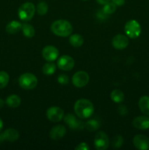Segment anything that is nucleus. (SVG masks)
Here are the masks:
<instances>
[{"instance_id": "nucleus-16", "label": "nucleus", "mask_w": 149, "mask_h": 150, "mask_svg": "<svg viewBox=\"0 0 149 150\" xmlns=\"http://www.w3.org/2000/svg\"><path fill=\"white\" fill-rule=\"evenodd\" d=\"M4 141H7L10 142H15L19 138V133L17 130L14 128L7 129L2 133Z\"/></svg>"}, {"instance_id": "nucleus-10", "label": "nucleus", "mask_w": 149, "mask_h": 150, "mask_svg": "<svg viewBox=\"0 0 149 150\" xmlns=\"http://www.w3.org/2000/svg\"><path fill=\"white\" fill-rule=\"evenodd\" d=\"M42 57L47 62H53L57 59L59 53L58 50L56 47L52 45H47L42 49Z\"/></svg>"}, {"instance_id": "nucleus-15", "label": "nucleus", "mask_w": 149, "mask_h": 150, "mask_svg": "<svg viewBox=\"0 0 149 150\" xmlns=\"http://www.w3.org/2000/svg\"><path fill=\"white\" fill-rule=\"evenodd\" d=\"M67 133L65 127L63 125H58L54 126L51 130L49 133L50 138L53 140H59L61 138L64 137Z\"/></svg>"}, {"instance_id": "nucleus-34", "label": "nucleus", "mask_w": 149, "mask_h": 150, "mask_svg": "<svg viewBox=\"0 0 149 150\" xmlns=\"http://www.w3.org/2000/svg\"><path fill=\"white\" fill-rule=\"evenodd\" d=\"M4 105V101L1 98H0V108H2Z\"/></svg>"}, {"instance_id": "nucleus-35", "label": "nucleus", "mask_w": 149, "mask_h": 150, "mask_svg": "<svg viewBox=\"0 0 149 150\" xmlns=\"http://www.w3.org/2000/svg\"><path fill=\"white\" fill-rule=\"evenodd\" d=\"M3 125H4V124H3V122H2V120H1V119L0 118V132H1V130H2Z\"/></svg>"}, {"instance_id": "nucleus-25", "label": "nucleus", "mask_w": 149, "mask_h": 150, "mask_svg": "<svg viewBox=\"0 0 149 150\" xmlns=\"http://www.w3.org/2000/svg\"><path fill=\"white\" fill-rule=\"evenodd\" d=\"M10 81V76L5 71H0V89L6 87Z\"/></svg>"}, {"instance_id": "nucleus-37", "label": "nucleus", "mask_w": 149, "mask_h": 150, "mask_svg": "<svg viewBox=\"0 0 149 150\" xmlns=\"http://www.w3.org/2000/svg\"><path fill=\"white\" fill-rule=\"evenodd\" d=\"M83 1H87V0H83Z\"/></svg>"}, {"instance_id": "nucleus-2", "label": "nucleus", "mask_w": 149, "mask_h": 150, "mask_svg": "<svg viewBox=\"0 0 149 150\" xmlns=\"http://www.w3.org/2000/svg\"><path fill=\"white\" fill-rule=\"evenodd\" d=\"M51 29L54 35L63 38L70 36L73 30L71 23L68 21L64 19L55 21L51 24Z\"/></svg>"}, {"instance_id": "nucleus-20", "label": "nucleus", "mask_w": 149, "mask_h": 150, "mask_svg": "<svg viewBox=\"0 0 149 150\" xmlns=\"http://www.w3.org/2000/svg\"><path fill=\"white\" fill-rule=\"evenodd\" d=\"M69 42H70V45L74 47V48H78V47H80L83 45L84 40H83V38L81 35H77V34H74V35H72L70 37Z\"/></svg>"}, {"instance_id": "nucleus-3", "label": "nucleus", "mask_w": 149, "mask_h": 150, "mask_svg": "<svg viewBox=\"0 0 149 150\" xmlns=\"http://www.w3.org/2000/svg\"><path fill=\"white\" fill-rule=\"evenodd\" d=\"M35 6L32 2H25L20 6L18 10L19 18L23 21L32 20L35 13Z\"/></svg>"}, {"instance_id": "nucleus-18", "label": "nucleus", "mask_w": 149, "mask_h": 150, "mask_svg": "<svg viewBox=\"0 0 149 150\" xmlns=\"http://www.w3.org/2000/svg\"><path fill=\"white\" fill-rule=\"evenodd\" d=\"M21 26L22 23L20 22L17 21H12L6 26V32L7 33L13 35L21 30Z\"/></svg>"}, {"instance_id": "nucleus-22", "label": "nucleus", "mask_w": 149, "mask_h": 150, "mask_svg": "<svg viewBox=\"0 0 149 150\" xmlns=\"http://www.w3.org/2000/svg\"><path fill=\"white\" fill-rule=\"evenodd\" d=\"M56 70V65L53 62L45 63L42 67V73L47 76H51Z\"/></svg>"}, {"instance_id": "nucleus-29", "label": "nucleus", "mask_w": 149, "mask_h": 150, "mask_svg": "<svg viewBox=\"0 0 149 150\" xmlns=\"http://www.w3.org/2000/svg\"><path fill=\"white\" fill-rule=\"evenodd\" d=\"M58 82L61 84L66 85L69 83V77L65 74H60L58 76Z\"/></svg>"}, {"instance_id": "nucleus-27", "label": "nucleus", "mask_w": 149, "mask_h": 150, "mask_svg": "<svg viewBox=\"0 0 149 150\" xmlns=\"http://www.w3.org/2000/svg\"><path fill=\"white\" fill-rule=\"evenodd\" d=\"M36 10L39 16H44V15L46 14L48 10V4L44 1H40V2L38 3Z\"/></svg>"}, {"instance_id": "nucleus-7", "label": "nucleus", "mask_w": 149, "mask_h": 150, "mask_svg": "<svg viewBox=\"0 0 149 150\" xmlns=\"http://www.w3.org/2000/svg\"><path fill=\"white\" fill-rule=\"evenodd\" d=\"M89 81V76L86 72L78 71L74 74L72 79L73 85L77 88L84 87L87 85Z\"/></svg>"}, {"instance_id": "nucleus-8", "label": "nucleus", "mask_w": 149, "mask_h": 150, "mask_svg": "<svg viewBox=\"0 0 149 150\" xmlns=\"http://www.w3.org/2000/svg\"><path fill=\"white\" fill-rule=\"evenodd\" d=\"M46 115L48 120L53 122H58L64 118V111L57 106H52L48 108Z\"/></svg>"}, {"instance_id": "nucleus-24", "label": "nucleus", "mask_w": 149, "mask_h": 150, "mask_svg": "<svg viewBox=\"0 0 149 150\" xmlns=\"http://www.w3.org/2000/svg\"><path fill=\"white\" fill-rule=\"evenodd\" d=\"M85 127L86 128V130L90 132L96 131V130H97L99 129V123L95 120H89L85 124Z\"/></svg>"}, {"instance_id": "nucleus-33", "label": "nucleus", "mask_w": 149, "mask_h": 150, "mask_svg": "<svg viewBox=\"0 0 149 150\" xmlns=\"http://www.w3.org/2000/svg\"><path fill=\"white\" fill-rule=\"evenodd\" d=\"M96 1H97L99 4L105 5V4H107V3L110 2V0H96Z\"/></svg>"}, {"instance_id": "nucleus-36", "label": "nucleus", "mask_w": 149, "mask_h": 150, "mask_svg": "<svg viewBox=\"0 0 149 150\" xmlns=\"http://www.w3.org/2000/svg\"><path fill=\"white\" fill-rule=\"evenodd\" d=\"M4 137H3L2 133H1V134H0V144H1L2 143V142H4Z\"/></svg>"}, {"instance_id": "nucleus-23", "label": "nucleus", "mask_w": 149, "mask_h": 150, "mask_svg": "<svg viewBox=\"0 0 149 150\" xmlns=\"http://www.w3.org/2000/svg\"><path fill=\"white\" fill-rule=\"evenodd\" d=\"M110 98L113 102L121 103L124 100V95L119 89H114L110 93Z\"/></svg>"}, {"instance_id": "nucleus-26", "label": "nucleus", "mask_w": 149, "mask_h": 150, "mask_svg": "<svg viewBox=\"0 0 149 150\" xmlns=\"http://www.w3.org/2000/svg\"><path fill=\"white\" fill-rule=\"evenodd\" d=\"M116 7L117 6L115 4H113L112 1L111 2L110 1V2L107 3V4H105L104 5L102 10H103V12L105 14H112L116 10Z\"/></svg>"}, {"instance_id": "nucleus-9", "label": "nucleus", "mask_w": 149, "mask_h": 150, "mask_svg": "<svg viewBox=\"0 0 149 150\" xmlns=\"http://www.w3.org/2000/svg\"><path fill=\"white\" fill-rule=\"evenodd\" d=\"M74 66V61L71 57L68 55H63L58 59L57 67L64 71L71 70Z\"/></svg>"}, {"instance_id": "nucleus-30", "label": "nucleus", "mask_w": 149, "mask_h": 150, "mask_svg": "<svg viewBox=\"0 0 149 150\" xmlns=\"http://www.w3.org/2000/svg\"><path fill=\"white\" fill-rule=\"evenodd\" d=\"M90 147L89 146V145L87 144L85 142H83V143H80L74 148L75 150H89Z\"/></svg>"}, {"instance_id": "nucleus-19", "label": "nucleus", "mask_w": 149, "mask_h": 150, "mask_svg": "<svg viewBox=\"0 0 149 150\" xmlns=\"http://www.w3.org/2000/svg\"><path fill=\"white\" fill-rule=\"evenodd\" d=\"M21 103V99L17 95H9L6 99V104L10 108H17Z\"/></svg>"}, {"instance_id": "nucleus-17", "label": "nucleus", "mask_w": 149, "mask_h": 150, "mask_svg": "<svg viewBox=\"0 0 149 150\" xmlns=\"http://www.w3.org/2000/svg\"><path fill=\"white\" fill-rule=\"evenodd\" d=\"M139 108L144 115L149 116V96L141 97L138 102Z\"/></svg>"}, {"instance_id": "nucleus-32", "label": "nucleus", "mask_w": 149, "mask_h": 150, "mask_svg": "<svg viewBox=\"0 0 149 150\" xmlns=\"http://www.w3.org/2000/svg\"><path fill=\"white\" fill-rule=\"evenodd\" d=\"M111 1L116 6H122L125 3V0H111Z\"/></svg>"}, {"instance_id": "nucleus-5", "label": "nucleus", "mask_w": 149, "mask_h": 150, "mask_svg": "<svg viewBox=\"0 0 149 150\" xmlns=\"http://www.w3.org/2000/svg\"><path fill=\"white\" fill-rule=\"evenodd\" d=\"M124 32L128 38L131 39H136L141 33V26L136 20H130L126 23Z\"/></svg>"}, {"instance_id": "nucleus-21", "label": "nucleus", "mask_w": 149, "mask_h": 150, "mask_svg": "<svg viewBox=\"0 0 149 150\" xmlns=\"http://www.w3.org/2000/svg\"><path fill=\"white\" fill-rule=\"evenodd\" d=\"M21 30L23 35L27 38H32L34 36L35 30L34 28L29 23H22Z\"/></svg>"}, {"instance_id": "nucleus-11", "label": "nucleus", "mask_w": 149, "mask_h": 150, "mask_svg": "<svg viewBox=\"0 0 149 150\" xmlns=\"http://www.w3.org/2000/svg\"><path fill=\"white\" fill-rule=\"evenodd\" d=\"M133 144L137 149H149V138L145 135H136L133 139Z\"/></svg>"}, {"instance_id": "nucleus-14", "label": "nucleus", "mask_w": 149, "mask_h": 150, "mask_svg": "<svg viewBox=\"0 0 149 150\" xmlns=\"http://www.w3.org/2000/svg\"><path fill=\"white\" fill-rule=\"evenodd\" d=\"M135 128L139 130H145L149 128V117L146 115L137 117L132 122Z\"/></svg>"}, {"instance_id": "nucleus-13", "label": "nucleus", "mask_w": 149, "mask_h": 150, "mask_svg": "<svg viewBox=\"0 0 149 150\" xmlns=\"http://www.w3.org/2000/svg\"><path fill=\"white\" fill-rule=\"evenodd\" d=\"M64 122L69 125V127L73 130H80L84 127V124L80 120H77L73 114H68L64 117Z\"/></svg>"}, {"instance_id": "nucleus-1", "label": "nucleus", "mask_w": 149, "mask_h": 150, "mask_svg": "<svg viewBox=\"0 0 149 150\" xmlns=\"http://www.w3.org/2000/svg\"><path fill=\"white\" fill-rule=\"evenodd\" d=\"M74 113L81 119H87L93 114L94 108L90 100L86 99H80L76 101L74 105Z\"/></svg>"}, {"instance_id": "nucleus-31", "label": "nucleus", "mask_w": 149, "mask_h": 150, "mask_svg": "<svg viewBox=\"0 0 149 150\" xmlns=\"http://www.w3.org/2000/svg\"><path fill=\"white\" fill-rule=\"evenodd\" d=\"M118 111H119L120 114H121V115H122V116H125L126 114L128 113L127 108H126L124 105H121V106L118 108Z\"/></svg>"}, {"instance_id": "nucleus-6", "label": "nucleus", "mask_w": 149, "mask_h": 150, "mask_svg": "<svg viewBox=\"0 0 149 150\" xmlns=\"http://www.w3.org/2000/svg\"><path fill=\"white\" fill-rule=\"evenodd\" d=\"M93 144H94V146L96 149L105 150L109 146V138L105 132L100 131L96 133L95 136Z\"/></svg>"}, {"instance_id": "nucleus-4", "label": "nucleus", "mask_w": 149, "mask_h": 150, "mask_svg": "<svg viewBox=\"0 0 149 150\" xmlns=\"http://www.w3.org/2000/svg\"><path fill=\"white\" fill-rule=\"evenodd\" d=\"M18 84L23 89L31 90V89H34L37 85V79L32 73H23L19 77Z\"/></svg>"}, {"instance_id": "nucleus-28", "label": "nucleus", "mask_w": 149, "mask_h": 150, "mask_svg": "<svg viewBox=\"0 0 149 150\" xmlns=\"http://www.w3.org/2000/svg\"><path fill=\"white\" fill-rule=\"evenodd\" d=\"M124 143V139L121 136H115L112 139V146L114 149H118L121 147Z\"/></svg>"}, {"instance_id": "nucleus-12", "label": "nucleus", "mask_w": 149, "mask_h": 150, "mask_svg": "<svg viewBox=\"0 0 149 150\" xmlns=\"http://www.w3.org/2000/svg\"><path fill=\"white\" fill-rule=\"evenodd\" d=\"M112 45L115 49L122 50L127 48L129 45V39L124 35H117L112 38Z\"/></svg>"}]
</instances>
